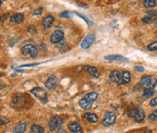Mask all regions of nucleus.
Returning a JSON list of instances; mask_svg holds the SVG:
<instances>
[{
	"label": "nucleus",
	"instance_id": "39448f33",
	"mask_svg": "<svg viewBox=\"0 0 157 133\" xmlns=\"http://www.w3.org/2000/svg\"><path fill=\"white\" fill-rule=\"evenodd\" d=\"M62 125H63V120L59 116L51 117L49 120V122H48V128H49L50 131H52V132L59 130L62 128Z\"/></svg>",
	"mask_w": 157,
	"mask_h": 133
},
{
	"label": "nucleus",
	"instance_id": "e433bc0d",
	"mask_svg": "<svg viewBox=\"0 0 157 133\" xmlns=\"http://www.w3.org/2000/svg\"><path fill=\"white\" fill-rule=\"evenodd\" d=\"M16 72H19V73H26V71H25V70H19V69H17V70H16Z\"/></svg>",
	"mask_w": 157,
	"mask_h": 133
},
{
	"label": "nucleus",
	"instance_id": "58836bf2",
	"mask_svg": "<svg viewBox=\"0 0 157 133\" xmlns=\"http://www.w3.org/2000/svg\"><path fill=\"white\" fill-rule=\"evenodd\" d=\"M155 87L157 88V82H156V85H155Z\"/></svg>",
	"mask_w": 157,
	"mask_h": 133
},
{
	"label": "nucleus",
	"instance_id": "6e6552de",
	"mask_svg": "<svg viewBox=\"0 0 157 133\" xmlns=\"http://www.w3.org/2000/svg\"><path fill=\"white\" fill-rule=\"evenodd\" d=\"M64 38V32H63L62 30H56V31H55V32L52 34V35L50 36V41H51V43L56 44V43H60L61 41H63Z\"/></svg>",
	"mask_w": 157,
	"mask_h": 133
},
{
	"label": "nucleus",
	"instance_id": "0eeeda50",
	"mask_svg": "<svg viewBox=\"0 0 157 133\" xmlns=\"http://www.w3.org/2000/svg\"><path fill=\"white\" fill-rule=\"evenodd\" d=\"M95 39H96V35L95 34H89V35H87L84 37V39L82 41V43H81V48L82 49H85V50L88 49L93 44Z\"/></svg>",
	"mask_w": 157,
	"mask_h": 133
},
{
	"label": "nucleus",
	"instance_id": "a878e982",
	"mask_svg": "<svg viewBox=\"0 0 157 133\" xmlns=\"http://www.w3.org/2000/svg\"><path fill=\"white\" fill-rule=\"evenodd\" d=\"M147 49H148L150 52L156 51V50H157V41H156V42H153V43H150L149 46H147Z\"/></svg>",
	"mask_w": 157,
	"mask_h": 133
},
{
	"label": "nucleus",
	"instance_id": "6ab92c4d",
	"mask_svg": "<svg viewBox=\"0 0 157 133\" xmlns=\"http://www.w3.org/2000/svg\"><path fill=\"white\" fill-rule=\"evenodd\" d=\"M123 75V81H122V85L124 84H128L131 81V73L128 71H124L122 73Z\"/></svg>",
	"mask_w": 157,
	"mask_h": 133
},
{
	"label": "nucleus",
	"instance_id": "f03ea898",
	"mask_svg": "<svg viewBox=\"0 0 157 133\" xmlns=\"http://www.w3.org/2000/svg\"><path fill=\"white\" fill-rule=\"evenodd\" d=\"M128 116L131 118H133L137 122H142L144 118H145V113L144 110L141 108H134L129 110Z\"/></svg>",
	"mask_w": 157,
	"mask_h": 133
},
{
	"label": "nucleus",
	"instance_id": "2f4dec72",
	"mask_svg": "<svg viewBox=\"0 0 157 133\" xmlns=\"http://www.w3.org/2000/svg\"><path fill=\"white\" fill-rule=\"evenodd\" d=\"M42 12H43V7H38L33 12V15H39L42 14Z\"/></svg>",
	"mask_w": 157,
	"mask_h": 133
},
{
	"label": "nucleus",
	"instance_id": "f257e3e1",
	"mask_svg": "<svg viewBox=\"0 0 157 133\" xmlns=\"http://www.w3.org/2000/svg\"><path fill=\"white\" fill-rule=\"evenodd\" d=\"M156 78L154 76L152 75H146L144 76L141 80H140V85L146 90V89H154L155 85H156Z\"/></svg>",
	"mask_w": 157,
	"mask_h": 133
},
{
	"label": "nucleus",
	"instance_id": "ddd939ff",
	"mask_svg": "<svg viewBox=\"0 0 157 133\" xmlns=\"http://www.w3.org/2000/svg\"><path fill=\"white\" fill-rule=\"evenodd\" d=\"M104 59L106 61H109V62H115V61H120V62H126L127 61V58L123 56V55H120V54H110V55H107L104 57Z\"/></svg>",
	"mask_w": 157,
	"mask_h": 133
},
{
	"label": "nucleus",
	"instance_id": "473e14b6",
	"mask_svg": "<svg viewBox=\"0 0 157 133\" xmlns=\"http://www.w3.org/2000/svg\"><path fill=\"white\" fill-rule=\"evenodd\" d=\"M134 71H136L138 73H143L144 71V68L143 67V66H134Z\"/></svg>",
	"mask_w": 157,
	"mask_h": 133
},
{
	"label": "nucleus",
	"instance_id": "aec40b11",
	"mask_svg": "<svg viewBox=\"0 0 157 133\" xmlns=\"http://www.w3.org/2000/svg\"><path fill=\"white\" fill-rule=\"evenodd\" d=\"M98 98V94L96 93H86L84 95V99L87 100L88 101L90 102H93L95 101H96Z\"/></svg>",
	"mask_w": 157,
	"mask_h": 133
},
{
	"label": "nucleus",
	"instance_id": "cd10ccee",
	"mask_svg": "<svg viewBox=\"0 0 157 133\" xmlns=\"http://www.w3.org/2000/svg\"><path fill=\"white\" fill-rule=\"evenodd\" d=\"M149 120L151 121H157V109L154 110V112H153L150 115H149Z\"/></svg>",
	"mask_w": 157,
	"mask_h": 133
},
{
	"label": "nucleus",
	"instance_id": "dca6fc26",
	"mask_svg": "<svg viewBox=\"0 0 157 133\" xmlns=\"http://www.w3.org/2000/svg\"><path fill=\"white\" fill-rule=\"evenodd\" d=\"M85 70L90 73L92 76H94L95 78H99L100 77V73L98 72V69L96 67H95V66H86L85 67Z\"/></svg>",
	"mask_w": 157,
	"mask_h": 133
},
{
	"label": "nucleus",
	"instance_id": "b1692460",
	"mask_svg": "<svg viewBox=\"0 0 157 133\" xmlns=\"http://www.w3.org/2000/svg\"><path fill=\"white\" fill-rule=\"evenodd\" d=\"M73 15H74V13H72L70 11H64L59 15V16L61 18H72Z\"/></svg>",
	"mask_w": 157,
	"mask_h": 133
},
{
	"label": "nucleus",
	"instance_id": "4c0bfd02",
	"mask_svg": "<svg viewBox=\"0 0 157 133\" xmlns=\"http://www.w3.org/2000/svg\"><path fill=\"white\" fill-rule=\"evenodd\" d=\"M144 133H152V130H148V129H147V130H145Z\"/></svg>",
	"mask_w": 157,
	"mask_h": 133
},
{
	"label": "nucleus",
	"instance_id": "5701e85b",
	"mask_svg": "<svg viewBox=\"0 0 157 133\" xmlns=\"http://www.w3.org/2000/svg\"><path fill=\"white\" fill-rule=\"evenodd\" d=\"M155 93H156V91L154 90V89H146V90L144 91L143 95L145 98H151L152 96H153L155 94Z\"/></svg>",
	"mask_w": 157,
	"mask_h": 133
},
{
	"label": "nucleus",
	"instance_id": "4468645a",
	"mask_svg": "<svg viewBox=\"0 0 157 133\" xmlns=\"http://www.w3.org/2000/svg\"><path fill=\"white\" fill-rule=\"evenodd\" d=\"M24 15L23 14H21V13H17V14H15L14 15H12L10 17V22L13 24H21L22 22L24 21Z\"/></svg>",
	"mask_w": 157,
	"mask_h": 133
},
{
	"label": "nucleus",
	"instance_id": "1a4fd4ad",
	"mask_svg": "<svg viewBox=\"0 0 157 133\" xmlns=\"http://www.w3.org/2000/svg\"><path fill=\"white\" fill-rule=\"evenodd\" d=\"M110 79L115 82L116 83H117L118 85H122V81H123V75L122 73H120L119 71L116 70L113 71L110 73Z\"/></svg>",
	"mask_w": 157,
	"mask_h": 133
},
{
	"label": "nucleus",
	"instance_id": "c85d7f7f",
	"mask_svg": "<svg viewBox=\"0 0 157 133\" xmlns=\"http://www.w3.org/2000/svg\"><path fill=\"white\" fill-rule=\"evenodd\" d=\"M56 46H57V48H58V49H61V48H64V46H67V43H66V42L64 41V40L61 41L60 43H56Z\"/></svg>",
	"mask_w": 157,
	"mask_h": 133
},
{
	"label": "nucleus",
	"instance_id": "7ed1b4c3",
	"mask_svg": "<svg viewBox=\"0 0 157 133\" xmlns=\"http://www.w3.org/2000/svg\"><path fill=\"white\" fill-rule=\"evenodd\" d=\"M30 93L38 100H40L43 102H47V98H48V94L47 92L44 91L43 88L41 87H35L30 91Z\"/></svg>",
	"mask_w": 157,
	"mask_h": 133
},
{
	"label": "nucleus",
	"instance_id": "f8f14e48",
	"mask_svg": "<svg viewBox=\"0 0 157 133\" xmlns=\"http://www.w3.org/2000/svg\"><path fill=\"white\" fill-rule=\"evenodd\" d=\"M68 129L72 133H83V129L78 122H71L68 124Z\"/></svg>",
	"mask_w": 157,
	"mask_h": 133
},
{
	"label": "nucleus",
	"instance_id": "bb28decb",
	"mask_svg": "<svg viewBox=\"0 0 157 133\" xmlns=\"http://www.w3.org/2000/svg\"><path fill=\"white\" fill-rule=\"evenodd\" d=\"M156 15H157V13H156V11H154V10H150V11H148V12L146 13V15H147V16H149V17H151V18H153V19H155Z\"/></svg>",
	"mask_w": 157,
	"mask_h": 133
},
{
	"label": "nucleus",
	"instance_id": "4be33fe9",
	"mask_svg": "<svg viewBox=\"0 0 157 133\" xmlns=\"http://www.w3.org/2000/svg\"><path fill=\"white\" fill-rule=\"evenodd\" d=\"M143 5L146 8H152L156 6V1H154V0H144Z\"/></svg>",
	"mask_w": 157,
	"mask_h": 133
},
{
	"label": "nucleus",
	"instance_id": "f3484780",
	"mask_svg": "<svg viewBox=\"0 0 157 133\" xmlns=\"http://www.w3.org/2000/svg\"><path fill=\"white\" fill-rule=\"evenodd\" d=\"M27 124L26 122L20 123L18 125H16L14 129H13V133H25L27 130Z\"/></svg>",
	"mask_w": 157,
	"mask_h": 133
},
{
	"label": "nucleus",
	"instance_id": "9d476101",
	"mask_svg": "<svg viewBox=\"0 0 157 133\" xmlns=\"http://www.w3.org/2000/svg\"><path fill=\"white\" fill-rule=\"evenodd\" d=\"M57 83H58L57 78H56L55 75H51V76L46 81V82H44V86H46L47 89H49V90H51V89H54V88L56 87Z\"/></svg>",
	"mask_w": 157,
	"mask_h": 133
},
{
	"label": "nucleus",
	"instance_id": "2eb2a0df",
	"mask_svg": "<svg viewBox=\"0 0 157 133\" xmlns=\"http://www.w3.org/2000/svg\"><path fill=\"white\" fill-rule=\"evenodd\" d=\"M84 118L85 120H87L89 122L91 123H96L98 121V116L95 113H91V112H87L85 114H84Z\"/></svg>",
	"mask_w": 157,
	"mask_h": 133
},
{
	"label": "nucleus",
	"instance_id": "c756f323",
	"mask_svg": "<svg viewBox=\"0 0 157 133\" xmlns=\"http://www.w3.org/2000/svg\"><path fill=\"white\" fill-rule=\"evenodd\" d=\"M153 20H154L153 18H151V17H149L147 15L143 18V22H144V23H145V24H150V23H152Z\"/></svg>",
	"mask_w": 157,
	"mask_h": 133
},
{
	"label": "nucleus",
	"instance_id": "a211bd4d",
	"mask_svg": "<svg viewBox=\"0 0 157 133\" xmlns=\"http://www.w3.org/2000/svg\"><path fill=\"white\" fill-rule=\"evenodd\" d=\"M79 105L81 108H83L84 109H90L92 108V102L88 101L87 100H85L84 98L81 99L79 101Z\"/></svg>",
	"mask_w": 157,
	"mask_h": 133
},
{
	"label": "nucleus",
	"instance_id": "c9c22d12",
	"mask_svg": "<svg viewBox=\"0 0 157 133\" xmlns=\"http://www.w3.org/2000/svg\"><path fill=\"white\" fill-rule=\"evenodd\" d=\"M77 4V6H79V7H85V8H87L88 7V6H86V5H81V3H76Z\"/></svg>",
	"mask_w": 157,
	"mask_h": 133
},
{
	"label": "nucleus",
	"instance_id": "9b49d317",
	"mask_svg": "<svg viewBox=\"0 0 157 133\" xmlns=\"http://www.w3.org/2000/svg\"><path fill=\"white\" fill-rule=\"evenodd\" d=\"M54 21H55V18L53 15H47V16H44L43 21H42V26H44V29H47L49 27H51L52 24L54 23Z\"/></svg>",
	"mask_w": 157,
	"mask_h": 133
},
{
	"label": "nucleus",
	"instance_id": "423d86ee",
	"mask_svg": "<svg viewBox=\"0 0 157 133\" xmlns=\"http://www.w3.org/2000/svg\"><path fill=\"white\" fill-rule=\"evenodd\" d=\"M116 121V115L113 112H106L103 120V125L104 127H109L113 125Z\"/></svg>",
	"mask_w": 157,
	"mask_h": 133
},
{
	"label": "nucleus",
	"instance_id": "393cba45",
	"mask_svg": "<svg viewBox=\"0 0 157 133\" xmlns=\"http://www.w3.org/2000/svg\"><path fill=\"white\" fill-rule=\"evenodd\" d=\"M74 14L76 15H78V16H80V17H82V19H84V20L86 22L88 26H93V22H92L90 19H88L85 15H82V14H80V13H76V12H74Z\"/></svg>",
	"mask_w": 157,
	"mask_h": 133
},
{
	"label": "nucleus",
	"instance_id": "412c9836",
	"mask_svg": "<svg viewBox=\"0 0 157 133\" xmlns=\"http://www.w3.org/2000/svg\"><path fill=\"white\" fill-rule=\"evenodd\" d=\"M44 129L40 125H32L30 129V133H44Z\"/></svg>",
	"mask_w": 157,
	"mask_h": 133
},
{
	"label": "nucleus",
	"instance_id": "f704fd0d",
	"mask_svg": "<svg viewBox=\"0 0 157 133\" xmlns=\"http://www.w3.org/2000/svg\"><path fill=\"white\" fill-rule=\"evenodd\" d=\"M39 65V63H30V64H23L20 66V68L22 67H34V66H37Z\"/></svg>",
	"mask_w": 157,
	"mask_h": 133
},
{
	"label": "nucleus",
	"instance_id": "72a5a7b5",
	"mask_svg": "<svg viewBox=\"0 0 157 133\" xmlns=\"http://www.w3.org/2000/svg\"><path fill=\"white\" fill-rule=\"evenodd\" d=\"M150 105H151L152 107H154V106H156V105H157V97L153 98V99L150 101Z\"/></svg>",
	"mask_w": 157,
	"mask_h": 133
},
{
	"label": "nucleus",
	"instance_id": "7c9ffc66",
	"mask_svg": "<svg viewBox=\"0 0 157 133\" xmlns=\"http://www.w3.org/2000/svg\"><path fill=\"white\" fill-rule=\"evenodd\" d=\"M10 121L8 120V118L7 117H2L1 120H0V125H6Z\"/></svg>",
	"mask_w": 157,
	"mask_h": 133
},
{
	"label": "nucleus",
	"instance_id": "20e7f679",
	"mask_svg": "<svg viewBox=\"0 0 157 133\" xmlns=\"http://www.w3.org/2000/svg\"><path fill=\"white\" fill-rule=\"evenodd\" d=\"M21 54L25 56L29 55L31 58H36L38 54V51H37V48L34 46V44L27 43L21 48Z\"/></svg>",
	"mask_w": 157,
	"mask_h": 133
}]
</instances>
